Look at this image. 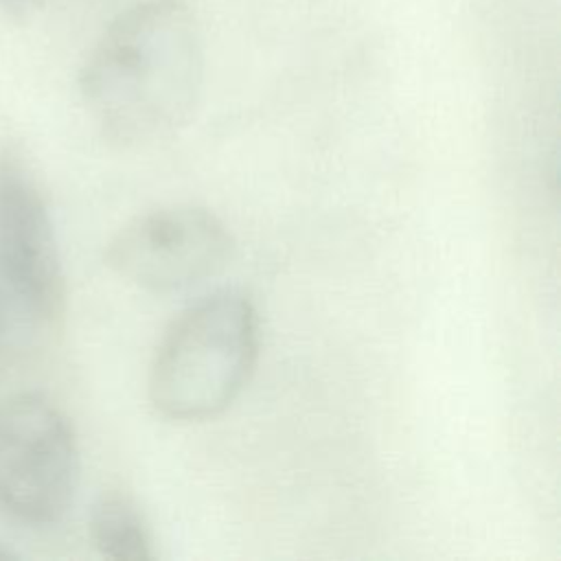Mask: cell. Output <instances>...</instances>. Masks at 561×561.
Listing matches in <instances>:
<instances>
[{
    "label": "cell",
    "mask_w": 561,
    "mask_h": 561,
    "mask_svg": "<svg viewBox=\"0 0 561 561\" xmlns=\"http://www.w3.org/2000/svg\"><path fill=\"white\" fill-rule=\"evenodd\" d=\"M204 81L202 33L182 0H147L121 13L88 55L79 90L101 134L125 147L182 127Z\"/></svg>",
    "instance_id": "cell-1"
},
{
    "label": "cell",
    "mask_w": 561,
    "mask_h": 561,
    "mask_svg": "<svg viewBox=\"0 0 561 561\" xmlns=\"http://www.w3.org/2000/svg\"><path fill=\"white\" fill-rule=\"evenodd\" d=\"M259 355V313L239 289L186 307L164 331L149 366V401L171 421L224 412L248 383Z\"/></svg>",
    "instance_id": "cell-2"
},
{
    "label": "cell",
    "mask_w": 561,
    "mask_h": 561,
    "mask_svg": "<svg viewBox=\"0 0 561 561\" xmlns=\"http://www.w3.org/2000/svg\"><path fill=\"white\" fill-rule=\"evenodd\" d=\"M79 486V447L66 414L46 397L0 401V515L42 528L61 522Z\"/></svg>",
    "instance_id": "cell-3"
},
{
    "label": "cell",
    "mask_w": 561,
    "mask_h": 561,
    "mask_svg": "<svg viewBox=\"0 0 561 561\" xmlns=\"http://www.w3.org/2000/svg\"><path fill=\"white\" fill-rule=\"evenodd\" d=\"M234 248L208 208L171 204L129 219L107 243L105 263L147 291H178L215 276Z\"/></svg>",
    "instance_id": "cell-4"
},
{
    "label": "cell",
    "mask_w": 561,
    "mask_h": 561,
    "mask_svg": "<svg viewBox=\"0 0 561 561\" xmlns=\"http://www.w3.org/2000/svg\"><path fill=\"white\" fill-rule=\"evenodd\" d=\"M0 283L33 324L53 327L64 316L66 278L50 208L11 147L0 149Z\"/></svg>",
    "instance_id": "cell-5"
},
{
    "label": "cell",
    "mask_w": 561,
    "mask_h": 561,
    "mask_svg": "<svg viewBox=\"0 0 561 561\" xmlns=\"http://www.w3.org/2000/svg\"><path fill=\"white\" fill-rule=\"evenodd\" d=\"M94 548L112 561L151 559V537L138 506L118 491L96 497L88 519Z\"/></svg>",
    "instance_id": "cell-6"
},
{
    "label": "cell",
    "mask_w": 561,
    "mask_h": 561,
    "mask_svg": "<svg viewBox=\"0 0 561 561\" xmlns=\"http://www.w3.org/2000/svg\"><path fill=\"white\" fill-rule=\"evenodd\" d=\"M33 0H0V4H4L7 9H20V7H26Z\"/></svg>",
    "instance_id": "cell-7"
},
{
    "label": "cell",
    "mask_w": 561,
    "mask_h": 561,
    "mask_svg": "<svg viewBox=\"0 0 561 561\" xmlns=\"http://www.w3.org/2000/svg\"><path fill=\"white\" fill-rule=\"evenodd\" d=\"M0 327H2V302H0Z\"/></svg>",
    "instance_id": "cell-8"
}]
</instances>
